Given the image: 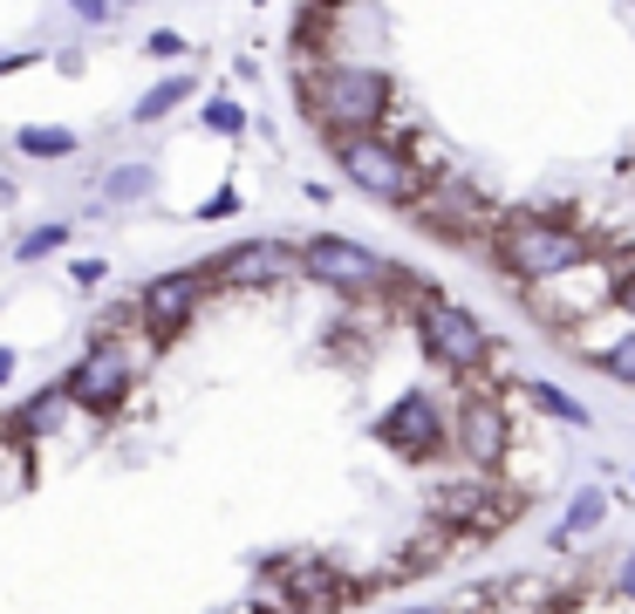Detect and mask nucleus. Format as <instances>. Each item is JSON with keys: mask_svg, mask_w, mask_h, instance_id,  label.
<instances>
[{"mask_svg": "<svg viewBox=\"0 0 635 614\" xmlns=\"http://www.w3.org/2000/svg\"><path fill=\"white\" fill-rule=\"evenodd\" d=\"M301 103L329 137H355V131H383L389 110H396V90L369 62H322L301 82Z\"/></svg>", "mask_w": 635, "mask_h": 614, "instance_id": "nucleus-1", "label": "nucleus"}, {"mask_svg": "<svg viewBox=\"0 0 635 614\" xmlns=\"http://www.w3.org/2000/svg\"><path fill=\"white\" fill-rule=\"evenodd\" d=\"M335 144V164L342 178L376 198V205H396V212H410V205L430 191V164H417V150L389 131H355V137H329Z\"/></svg>", "mask_w": 635, "mask_h": 614, "instance_id": "nucleus-2", "label": "nucleus"}, {"mask_svg": "<svg viewBox=\"0 0 635 614\" xmlns=\"http://www.w3.org/2000/svg\"><path fill=\"white\" fill-rule=\"evenodd\" d=\"M492 253L499 267L520 280V287H540L553 273H574L594 260V239L574 226V219H553V212H520V219H506L492 232Z\"/></svg>", "mask_w": 635, "mask_h": 614, "instance_id": "nucleus-3", "label": "nucleus"}, {"mask_svg": "<svg viewBox=\"0 0 635 614\" xmlns=\"http://www.w3.org/2000/svg\"><path fill=\"white\" fill-rule=\"evenodd\" d=\"M417 342L438 368H451V376H486V362H492V335L479 327V314L445 301V294L417 301Z\"/></svg>", "mask_w": 635, "mask_h": 614, "instance_id": "nucleus-4", "label": "nucleus"}, {"mask_svg": "<svg viewBox=\"0 0 635 614\" xmlns=\"http://www.w3.org/2000/svg\"><path fill=\"white\" fill-rule=\"evenodd\" d=\"M520 512H527V491H520V485H445L438 499H430V519L451 525L458 540H486V532H506Z\"/></svg>", "mask_w": 635, "mask_h": 614, "instance_id": "nucleus-5", "label": "nucleus"}, {"mask_svg": "<svg viewBox=\"0 0 635 614\" xmlns=\"http://www.w3.org/2000/svg\"><path fill=\"white\" fill-rule=\"evenodd\" d=\"M533 294V308L553 321V327H587L594 314H608L615 308V267H574V273H553V280H540V287H527Z\"/></svg>", "mask_w": 635, "mask_h": 614, "instance_id": "nucleus-6", "label": "nucleus"}, {"mask_svg": "<svg viewBox=\"0 0 635 614\" xmlns=\"http://www.w3.org/2000/svg\"><path fill=\"white\" fill-rule=\"evenodd\" d=\"M301 273L308 280H322L335 287V294H376V287H389V260H376L369 246H355V239H335V232H314L301 246Z\"/></svg>", "mask_w": 635, "mask_h": 614, "instance_id": "nucleus-7", "label": "nucleus"}, {"mask_svg": "<svg viewBox=\"0 0 635 614\" xmlns=\"http://www.w3.org/2000/svg\"><path fill=\"white\" fill-rule=\"evenodd\" d=\"M267 581L273 587H267L260 614H329L348 594V581H335V566H322V560H273Z\"/></svg>", "mask_w": 635, "mask_h": 614, "instance_id": "nucleus-8", "label": "nucleus"}, {"mask_svg": "<svg viewBox=\"0 0 635 614\" xmlns=\"http://www.w3.org/2000/svg\"><path fill=\"white\" fill-rule=\"evenodd\" d=\"M376 437L389 450H404V458H438V450L451 444V424H445V409L430 403L424 389H404L383 417H376Z\"/></svg>", "mask_w": 635, "mask_h": 614, "instance_id": "nucleus-9", "label": "nucleus"}, {"mask_svg": "<svg viewBox=\"0 0 635 614\" xmlns=\"http://www.w3.org/2000/svg\"><path fill=\"white\" fill-rule=\"evenodd\" d=\"M131 383H137V348H131V342H116V335H103L83 362H75L69 396L83 403V409H116V403L131 396Z\"/></svg>", "mask_w": 635, "mask_h": 614, "instance_id": "nucleus-10", "label": "nucleus"}, {"mask_svg": "<svg viewBox=\"0 0 635 614\" xmlns=\"http://www.w3.org/2000/svg\"><path fill=\"white\" fill-rule=\"evenodd\" d=\"M212 267H178V273H157L150 287H144V301H137V314H144V327L150 335H178V327L198 314V301L212 294Z\"/></svg>", "mask_w": 635, "mask_h": 614, "instance_id": "nucleus-11", "label": "nucleus"}, {"mask_svg": "<svg viewBox=\"0 0 635 614\" xmlns=\"http://www.w3.org/2000/svg\"><path fill=\"white\" fill-rule=\"evenodd\" d=\"M417 212V226L430 232V239H479V232H499L506 219H492L479 198H471L465 185H451V178H430V191L410 205Z\"/></svg>", "mask_w": 635, "mask_h": 614, "instance_id": "nucleus-12", "label": "nucleus"}, {"mask_svg": "<svg viewBox=\"0 0 635 614\" xmlns=\"http://www.w3.org/2000/svg\"><path fill=\"white\" fill-rule=\"evenodd\" d=\"M288 273H301V253L281 246V239H240V246H226V253L212 260L219 287H273Z\"/></svg>", "mask_w": 635, "mask_h": 614, "instance_id": "nucleus-13", "label": "nucleus"}, {"mask_svg": "<svg viewBox=\"0 0 635 614\" xmlns=\"http://www.w3.org/2000/svg\"><path fill=\"white\" fill-rule=\"evenodd\" d=\"M451 444L465 450L471 465H499V458H506V444H512V417H506V403H492V396H465V403H458V417H451Z\"/></svg>", "mask_w": 635, "mask_h": 614, "instance_id": "nucleus-14", "label": "nucleus"}, {"mask_svg": "<svg viewBox=\"0 0 635 614\" xmlns=\"http://www.w3.org/2000/svg\"><path fill=\"white\" fill-rule=\"evenodd\" d=\"M602 519H608V491H594V485H581V491H574V506L561 512V525H553V547H574L581 532H594V525H602Z\"/></svg>", "mask_w": 635, "mask_h": 614, "instance_id": "nucleus-15", "label": "nucleus"}, {"mask_svg": "<svg viewBox=\"0 0 635 614\" xmlns=\"http://www.w3.org/2000/svg\"><path fill=\"white\" fill-rule=\"evenodd\" d=\"M69 409H75V396H69V383H55L49 396H34V403L21 409V430H34V437H55Z\"/></svg>", "mask_w": 635, "mask_h": 614, "instance_id": "nucleus-16", "label": "nucleus"}, {"mask_svg": "<svg viewBox=\"0 0 635 614\" xmlns=\"http://www.w3.org/2000/svg\"><path fill=\"white\" fill-rule=\"evenodd\" d=\"M178 103H191V75H165L157 90L137 103V123H157V116H171Z\"/></svg>", "mask_w": 635, "mask_h": 614, "instance_id": "nucleus-17", "label": "nucleus"}, {"mask_svg": "<svg viewBox=\"0 0 635 614\" xmlns=\"http://www.w3.org/2000/svg\"><path fill=\"white\" fill-rule=\"evenodd\" d=\"M594 362H602V368H608L615 383H635V321L622 327V335H615L608 348H594Z\"/></svg>", "mask_w": 635, "mask_h": 614, "instance_id": "nucleus-18", "label": "nucleus"}, {"mask_svg": "<svg viewBox=\"0 0 635 614\" xmlns=\"http://www.w3.org/2000/svg\"><path fill=\"white\" fill-rule=\"evenodd\" d=\"M21 150L28 157H75V131H42L34 123V131H21Z\"/></svg>", "mask_w": 635, "mask_h": 614, "instance_id": "nucleus-19", "label": "nucleus"}, {"mask_svg": "<svg viewBox=\"0 0 635 614\" xmlns=\"http://www.w3.org/2000/svg\"><path fill=\"white\" fill-rule=\"evenodd\" d=\"M608 267H615V314L635 321V246H628V253H615Z\"/></svg>", "mask_w": 635, "mask_h": 614, "instance_id": "nucleus-20", "label": "nucleus"}, {"mask_svg": "<svg viewBox=\"0 0 635 614\" xmlns=\"http://www.w3.org/2000/svg\"><path fill=\"white\" fill-rule=\"evenodd\" d=\"M206 131H219V137H240V131H247V110L232 103V96H212V103H206Z\"/></svg>", "mask_w": 635, "mask_h": 614, "instance_id": "nucleus-21", "label": "nucleus"}, {"mask_svg": "<svg viewBox=\"0 0 635 614\" xmlns=\"http://www.w3.org/2000/svg\"><path fill=\"white\" fill-rule=\"evenodd\" d=\"M103 191H110V198H144V191H150V171H144V164H124V171H110Z\"/></svg>", "mask_w": 635, "mask_h": 614, "instance_id": "nucleus-22", "label": "nucleus"}, {"mask_svg": "<svg viewBox=\"0 0 635 614\" xmlns=\"http://www.w3.org/2000/svg\"><path fill=\"white\" fill-rule=\"evenodd\" d=\"M533 396H540V403L553 409V417H568V424H587V409H581V403H574L568 389H553V383H533Z\"/></svg>", "mask_w": 635, "mask_h": 614, "instance_id": "nucleus-23", "label": "nucleus"}, {"mask_svg": "<svg viewBox=\"0 0 635 614\" xmlns=\"http://www.w3.org/2000/svg\"><path fill=\"white\" fill-rule=\"evenodd\" d=\"M62 239H69V226H42V232H28V239H21V260H42V253H55Z\"/></svg>", "mask_w": 635, "mask_h": 614, "instance_id": "nucleus-24", "label": "nucleus"}, {"mask_svg": "<svg viewBox=\"0 0 635 614\" xmlns=\"http://www.w3.org/2000/svg\"><path fill=\"white\" fill-rule=\"evenodd\" d=\"M144 55H157V62H178V55H185V34H171V28H157V34L144 41Z\"/></svg>", "mask_w": 635, "mask_h": 614, "instance_id": "nucleus-25", "label": "nucleus"}, {"mask_svg": "<svg viewBox=\"0 0 635 614\" xmlns=\"http://www.w3.org/2000/svg\"><path fill=\"white\" fill-rule=\"evenodd\" d=\"M226 212H240V191H232V185H226V191H212L206 205H198V219H226Z\"/></svg>", "mask_w": 635, "mask_h": 614, "instance_id": "nucleus-26", "label": "nucleus"}, {"mask_svg": "<svg viewBox=\"0 0 635 614\" xmlns=\"http://www.w3.org/2000/svg\"><path fill=\"white\" fill-rule=\"evenodd\" d=\"M69 273H75V280H83V287H103V273H110V267H103V260H75Z\"/></svg>", "mask_w": 635, "mask_h": 614, "instance_id": "nucleus-27", "label": "nucleus"}, {"mask_svg": "<svg viewBox=\"0 0 635 614\" xmlns=\"http://www.w3.org/2000/svg\"><path fill=\"white\" fill-rule=\"evenodd\" d=\"M615 594H622V601H635V553L615 566Z\"/></svg>", "mask_w": 635, "mask_h": 614, "instance_id": "nucleus-28", "label": "nucleus"}, {"mask_svg": "<svg viewBox=\"0 0 635 614\" xmlns=\"http://www.w3.org/2000/svg\"><path fill=\"white\" fill-rule=\"evenodd\" d=\"M69 8H75V14H83V21H103V14L116 8V0H69Z\"/></svg>", "mask_w": 635, "mask_h": 614, "instance_id": "nucleus-29", "label": "nucleus"}, {"mask_svg": "<svg viewBox=\"0 0 635 614\" xmlns=\"http://www.w3.org/2000/svg\"><path fill=\"white\" fill-rule=\"evenodd\" d=\"M8 376H14V355H8V348H0V383H8Z\"/></svg>", "mask_w": 635, "mask_h": 614, "instance_id": "nucleus-30", "label": "nucleus"}, {"mask_svg": "<svg viewBox=\"0 0 635 614\" xmlns=\"http://www.w3.org/2000/svg\"><path fill=\"white\" fill-rule=\"evenodd\" d=\"M0 205H14V185H8V178H0Z\"/></svg>", "mask_w": 635, "mask_h": 614, "instance_id": "nucleus-31", "label": "nucleus"}, {"mask_svg": "<svg viewBox=\"0 0 635 614\" xmlns=\"http://www.w3.org/2000/svg\"><path fill=\"white\" fill-rule=\"evenodd\" d=\"M21 62H28V55H0V69H21Z\"/></svg>", "mask_w": 635, "mask_h": 614, "instance_id": "nucleus-32", "label": "nucleus"}, {"mask_svg": "<svg viewBox=\"0 0 635 614\" xmlns=\"http://www.w3.org/2000/svg\"><path fill=\"white\" fill-rule=\"evenodd\" d=\"M417 614H451V607H417Z\"/></svg>", "mask_w": 635, "mask_h": 614, "instance_id": "nucleus-33", "label": "nucleus"}]
</instances>
